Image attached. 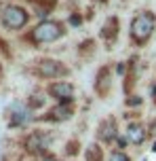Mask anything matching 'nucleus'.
Instances as JSON below:
<instances>
[{"instance_id":"nucleus-1","label":"nucleus","mask_w":156,"mask_h":161,"mask_svg":"<svg viewBox=\"0 0 156 161\" xmlns=\"http://www.w3.org/2000/svg\"><path fill=\"white\" fill-rule=\"evenodd\" d=\"M156 28V15L154 13H150V11H141L139 15L133 17L131 21V38L133 42H137V45H146L152 36Z\"/></svg>"},{"instance_id":"nucleus-2","label":"nucleus","mask_w":156,"mask_h":161,"mask_svg":"<svg viewBox=\"0 0 156 161\" xmlns=\"http://www.w3.org/2000/svg\"><path fill=\"white\" fill-rule=\"evenodd\" d=\"M66 34L63 30V24L61 21H55V19H47L34 28L32 32V40L34 42H53V40H59Z\"/></svg>"},{"instance_id":"nucleus-3","label":"nucleus","mask_w":156,"mask_h":161,"mask_svg":"<svg viewBox=\"0 0 156 161\" xmlns=\"http://www.w3.org/2000/svg\"><path fill=\"white\" fill-rule=\"evenodd\" d=\"M28 19H30L28 11L21 8V7H17V4H11V7H7L2 11V25L8 28V30H19V28H23V25L28 24Z\"/></svg>"},{"instance_id":"nucleus-4","label":"nucleus","mask_w":156,"mask_h":161,"mask_svg":"<svg viewBox=\"0 0 156 161\" xmlns=\"http://www.w3.org/2000/svg\"><path fill=\"white\" fill-rule=\"evenodd\" d=\"M36 72L40 74L42 79H59V76H68L70 70L57 59H42V62H38Z\"/></svg>"},{"instance_id":"nucleus-5","label":"nucleus","mask_w":156,"mask_h":161,"mask_svg":"<svg viewBox=\"0 0 156 161\" xmlns=\"http://www.w3.org/2000/svg\"><path fill=\"white\" fill-rule=\"evenodd\" d=\"M51 146V136L44 134V131H34L32 136L25 140V148L34 155H47Z\"/></svg>"},{"instance_id":"nucleus-6","label":"nucleus","mask_w":156,"mask_h":161,"mask_svg":"<svg viewBox=\"0 0 156 161\" xmlns=\"http://www.w3.org/2000/svg\"><path fill=\"white\" fill-rule=\"evenodd\" d=\"M49 96L55 97L59 104L61 102H72L74 100V85L68 80H55L49 85Z\"/></svg>"},{"instance_id":"nucleus-7","label":"nucleus","mask_w":156,"mask_h":161,"mask_svg":"<svg viewBox=\"0 0 156 161\" xmlns=\"http://www.w3.org/2000/svg\"><path fill=\"white\" fill-rule=\"evenodd\" d=\"M97 138L103 142V144H110V142L118 140V125H116V119H114V117H108V119H103L101 123H99Z\"/></svg>"},{"instance_id":"nucleus-8","label":"nucleus","mask_w":156,"mask_h":161,"mask_svg":"<svg viewBox=\"0 0 156 161\" xmlns=\"http://www.w3.org/2000/svg\"><path fill=\"white\" fill-rule=\"evenodd\" d=\"M74 117V104L72 102H61V104L57 106H53L49 113H47V117L44 119L47 121H68V119H72Z\"/></svg>"},{"instance_id":"nucleus-9","label":"nucleus","mask_w":156,"mask_h":161,"mask_svg":"<svg viewBox=\"0 0 156 161\" xmlns=\"http://www.w3.org/2000/svg\"><path fill=\"white\" fill-rule=\"evenodd\" d=\"M146 138H148V131H146V127L141 123H129V127H127V140L131 144H143Z\"/></svg>"},{"instance_id":"nucleus-10","label":"nucleus","mask_w":156,"mask_h":161,"mask_svg":"<svg viewBox=\"0 0 156 161\" xmlns=\"http://www.w3.org/2000/svg\"><path fill=\"white\" fill-rule=\"evenodd\" d=\"M118 28H120L118 19H116V17H108L103 28H101V38L106 40L108 45H112L116 40V36H118Z\"/></svg>"},{"instance_id":"nucleus-11","label":"nucleus","mask_w":156,"mask_h":161,"mask_svg":"<svg viewBox=\"0 0 156 161\" xmlns=\"http://www.w3.org/2000/svg\"><path fill=\"white\" fill-rule=\"evenodd\" d=\"M32 119V110L25 108L23 104H15L13 106V119H11V125H23Z\"/></svg>"},{"instance_id":"nucleus-12","label":"nucleus","mask_w":156,"mask_h":161,"mask_svg":"<svg viewBox=\"0 0 156 161\" xmlns=\"http://www.w3.org/2000/svg\"><path fill=\"white\" fill-rule=\"evenodd\" d=\"M95 89H97L99 96H106L108 91H110V70H108V68H101V70H99Z\"/></svg>"},{"instance_id":"nucleus-13","label":"nucleus","mask_w":156,"mask_h":161,"mask_svg":"<svg viewBox=\"0 0 156 161\" xmlns=\"http://www.w3.org/2000/svg\"><path fill=\"white\" fill-rule=\"evenodd\" d=\"M84 159L87 161H103V148H99V144H91L84 151Z\"/></svg>"},{"instance_id":"nucleus-14","label":"nucleus","mask_w":156,"mask_h":161,"mask_svg":"<svg viewBox=\"0 0 156 161\" xmlns=\"http://www.w3.org/2000/svg\"><path fill=\"white\" fill-rule=\"evenodd\" d=\"M110 161H131V159H129V155L124 153V151H114V153L110 155Z\"/></svg>"},{"instance_id":"nucleus-15","label":"nucleus","mask_w":156,"mask_h":161,"mask_svg":"<svg viewBox=\"0 0 156 161\" xmlns=\"http://www.w3.org/2000/svg\"><path fill=\"white\" fill-rule=\"evenodd\" d=\"M124 70H127V66H124L123 62H120V64L116 66V72H118V74H124Z\"/></svg>"},{"instance_id":"nucleus-16","label":"nucleus","mask_w":156,"mask_h":161,"mask_svg":"<svg viewBox=\"0 0 156 161\" xmlns=\"http://www.w3.org/2000/svg\"><path fill=\"white\" fill-rule=\"evenodd\" d=\"M72 24H74V25H78V24H80V17H78V15H74V17H72Z\"/></svg>"},{"instance_id":"nucleus-17","label":"nucleus","mask_w":156,"mask_h":161,"mask_svg":"<svg viewBox=\"0 0 156 161\" xmlns=\"http://www.w3.org/2000/svg\"><path fill=\"white\" fill-rule=\"evenodd\" d=\"M150 93H152V96H156V85H152V87H150Z\"/></svg>"},{"instance_id":"nucleus-18","label":"nucleus","mask_w":156,"mask_h":161,"mask_svg":"<svg viewBox=\"0 0 156 161\" xmlns=\"http://www.w3.org/2000/svg\"><path fill=\"white\" fill-rule=\"evenodd\" d=\"M44 161H57V159H55V157H47Z\"/></svg>"},{"instance_id":"nucleus-19","label":"nucleus","mask_w":156,"mask_h":161,"mask_svg":"<svg viewBox=\"0 0 156 161\" xmlns=\"http://www.w3.org/2000/svg\"><path fill=\"white\" fill-rule=\"evenodd\" d=\"M152 151H154V153H156V144H154V148H152Z\"/></svg>"}]
</instances>
